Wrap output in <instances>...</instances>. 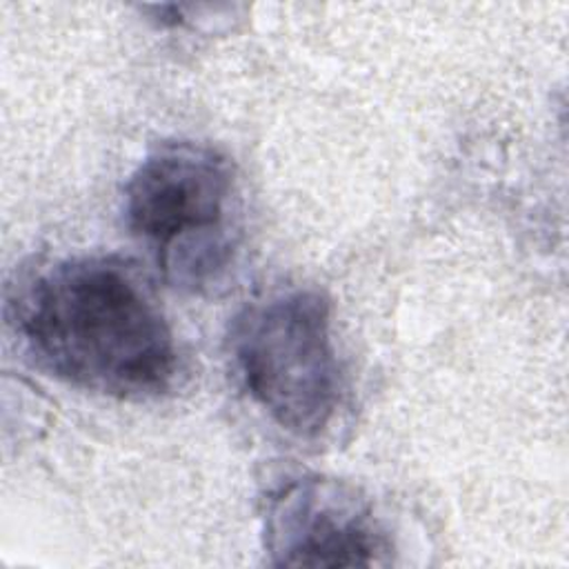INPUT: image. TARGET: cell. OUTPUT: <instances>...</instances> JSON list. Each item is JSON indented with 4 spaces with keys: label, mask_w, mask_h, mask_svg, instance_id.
Masks as SVG:
<instances>
[{
    "label": "cell",
    "mask_w": 569,
    "mask_h": 569,
    "mask_svg": "<svg viewBox=\"0 0 569 569\" xmlns=\"http://www.w3.org/2000/svg\"><path fill=\"white\" fill-rule=\"evenodd\" d=\"M236 216L233 167L202 142H160L124 187L129 231L180 289L202 291L222 278L236 251Z\"/></svg>",
    "instance_id": "2"
},
{
    "label": "cell",
    "mask_w": 569,
    "mask_h": 569,
    "mask_svg": "<svg viewBox=\"0 0 569 569\" xmlns=\"http://www.w3.org/2000/svg\"><path fill=\"white\" fill-rule=\"evenodd\" d=\"M262 540L276 567H373L393 551L371 502L320 476L293 478L267 498Z\"/></svg>",
    "instance_id": "4"
},
{
    "label": "cell",
    "mask_w": 569,
    "mask_h": 569,
    "mask_svg": "<svg viewBox=\"0 0 569 569\" xmlns=\"http://www.w3.org/2000/svg\"><path fill=\"white\" fill-rule=\"evenodd\" d=\"M227 347L240 385L280 429L316 438L331 425L342 376L325 293L291 289L247 305Z\"/></svg>",
    "instance_id": "3"
},
{
    "label": "cell",
    "mask_w": 569,
    "mask_h": 569,
    "mask_svg": "<svg viewBox=\"0 0 569 569\" xmlns=\"http://www.w3.org/2000/svg\"><path fill=\"white\" fill-rule=\"evenodd\" d=\"M9 322L36 367L84 391L153 398L176 376L171 327L140 273L116 256L38 271L9 300Z\"/></svg>",
    "instance_id": "1"
}]
</instances>
